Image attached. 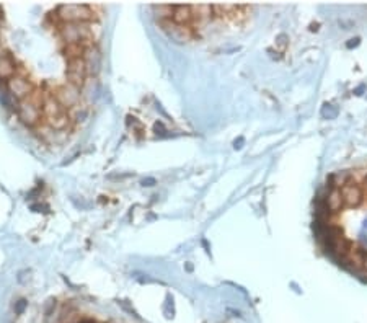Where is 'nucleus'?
Here are the masks:
<instances>
[{
    "label": "nucleus",
    "mask_w": 367,
    "mask_h": 323,
    "mask_svg": "<svg viewBox=\"0 0 367 323\" xmlns=\"http://www.w3.org/2000/svg\"><path fill=\"white\" fill-rule=\"evenodd\" d=\"M16 111H18L20 120L28 124L35 126L41 121L42 114H44V100L39 90H33L28 97H25L23 100L18 101L16 105Z\"/></svg>",
    "instance_id": "obj_1"
},
{
    "label": "nucleus",
    "mask_w": 367,
    "mask_h": 323,
    "mask_svg": "<svg viewBox=\"0 0 367 323\" xmlns=\"http://www.w3.org/2000/svg\"><path fill=\"white\" fill-rule=\"evenodd\" d=\"M51 18L57 23H90L95 20V12L90 5H59Z\"/></svg>",
    "instance_id": "obj_2"
},
{
    "label": "nucleus",
    "mask_w": 367,
    "mask_h": 323,
    "mask_svg": "<svg viewBox=\"0 0 367 323\" xmlns=\"http://www.w3.org/2000/svg\"><path fill=\"white\" fill-rule=\"evenodd\" d=\"M7 88H8V93L18 101L23 100L25 97H28L30 93L35 90L33 88V83L25 77L20 71L16 72L10 80H7Z\"/></svg>",
    "instance_id": "obj_3"
},
{
    "label": "nucleus",
    "mask_w": 367,
    "mask_h": 323,
    "mask_svg": "<svg viewBox=\"0 0 367 323\" xmlns=\"http://www.w3.org/2000/svg\"><path fill=\"white\" fill-rule=\"evenodd\" d=\"M341 196H343V202L348 206H359L362 201V191L357 184L348 183L341 188Z\"/></svg>",
    "instance_id": "obj_4"
},
{
    "label": "nucleus",
    "mask_w": 367,
    "mask_h": 323,
    "mask_svg": "<svg viewBox=\"0 0 367 323\" xmlns=\"http://www.w3.org/2000/svg\"><path fill=\"white\" fill-rule=\"evenodd\" d=\"M327 206L331 211H338L343 206V196H341V188H333L327 198Z\"/></svg>",
    "instance_id": "obj_5"
},
{
    "label": "nucleus",
    "mask_w": 367,
    "mask_h": 323,
    "mask_svg": "<svg viewBox=\"0 0 367 323\" xmlns=\"http://www.w3.org/2000/svg\"><path fill=\"white\" fill-rule=\"evenodd\" d=\"M336 113H338V109H336V108H333L331 105H328V106L323 108V116L328 118V120H330V118H335Z\"/></svg>",
    "instance_id": "obj_6"
},
{
    "label": "nucleus",
    "mask_w": 367,
    "mask_h": 323,
    "mask_svg": "<svg viewBox=\"0 0 367 323\" xmlns=\"http://www.w3.org/2000/svg\"><path fill=\"white\" fill-rule=\"evenodd\" d=\"M357 41H359V39H351V42H348V48L356 46V44H357Z\"/></svg>",
    "instance_id": "obj_7"
},
{
    "label": "nucleus",
    "mask_w": 367,
    "mask_h": 323,
    "mask_svg": "<svg viewBox=\"0 0 367 323\" xmlns=\"http://www.w3.org/2000/svg\"><path fill=\"white\" fill-rule=\"evenodd\" d=\"M362 268L367 271V255H364V263H362Z\"/></svg>",
    "instance_id": "obj_8"
},
{
    "label": "nucleus",
    "mask_w": 367,
    "mask_h": 323,
    "mask_svg": "<svg viewBox=\"0 0 367 323\" xmlns=\"http://www.w3.org/2000/svg\"><path fill=\"white\" fill-rule=\"evenodd\" d=\"M83 323H93V321H83Z\"/></svg>",
    "instance_id": "obj_9"
}]
</instances>
